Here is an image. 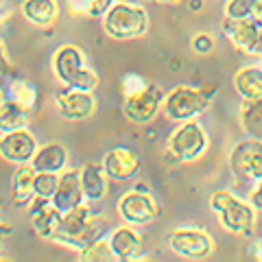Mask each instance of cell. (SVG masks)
<instances>
[{"mask_svg":"<svg viewBox=\"0 0 262 262\" xmlns=\"http://www.w3.org/2000/svg\"><path fill=\"white\" fill-rule=\"evenodd\" d=\"M208 107V96L194 88H175L164 101V112L173 120H192L196 114Z\"/></svg>","mask_w":262,"mask_h":262,"instance_id":"cell-5","label":"cell"},{"mask_svg":"<svg viewBox=\"0 0 262 262\" xmlns=\"http://www.w3.org/2000/svg\"><path fill=\"white\" fill-rule=\"evenodd\" d=\"M9 94H11V101L22 105L24 110H29L35 103V88L29 81H13L9 88Z\"/></svg>","mask_w":262,"mask_h":262,"instance_id":"cell-24","label":"cell"},{"mask_svg":"<svg viewBox=\"0 0 262 262\" xmlns=\"http://www.w3.org/2000/svg\"><path fill=\"white\" fill-rule=\"evenodd\" d=\"M206 146H208L206 131H203L199 122H192V120H184V125L175 129V134L170 136V142H168L170 153L177 160H184V162L196 160L206 151Z\"/></svg>","mask_w":262,"mask_h":262,"instance_id":"cell-4","label":"cell"},{"mask_svg":"<svg viewBox=\"0 0 262 262\" xmlns=\"http://www.w3.org/2000/svg\"><path fill=\"white\" fill-rule=\"evenodd\" d=\"M170 249L182 258L203 260L212 253V241L201 229H175L168 238Z\"/></svg>","mask_w":262,"mask_h":262,"instance_id":"cell-8","label":"cell"},{"mask_svg":"<svg viewBox=\"0 0 262 262\" xmlns=\"http://www.w3.org/2000/svg\"><path fill=\"white\" fill-rule=\"evenodd\" d=\"M251 203H253V208L262 210V179H260L258 188H256V190H253V194H251Z\"/></svg>","mask_w":262,"mask_h":262,"instance_id":"cell-29","label":"cell"},{"mask_svg":"<svg viewBox=\"0 0 262 262\" xmlns=\"http://www.w3.org/2000/svg\"><path fill=\"white\" fill-rule=\"evenodd\" d=\"M118 212L131 225H146L155 219L158 208H155L153 196L138 188V190H131L122 196L120 203H118Z\"/></svg>","mask_w":262,"mask_h":262,"instance_id":"cell-9","label":"cell"},{"mask_svg":"<svg viewBox=\"0 0 262 262\" xmlns=\"http://www.w3.org/2000/svg\"><path fill=\"white\" fill-rule=\"evenodd\" d=\"M249 251H251V256L256 258V260H262V238H256L251 243V247H249Z\"/></svg>","mask_w":262,"mask_h":262,"instance_id":"cell-30","label":"cell"},{"mask_svg":"<svg viewBox=\"0 0 262 262\" xmlns=\"http://www.w3.org/2000/svg\"><path fill=\"white\" fill-rule=\"evenodd\" d=\"M0 153L5 160L15 162V164H29L37 153L35 138H33L27 129H15L7 131L0 142Z\"/></svg>","mask_w":262,"mask_h":262,"instance_id":"cell-11","label":"cell"},{"mask_svg":"<svg viewBox=\"0 0 262 262\" xmlns=\"http://www.w3.org/2000/svg\"><path fill=\"white\" fill-rule=\"evenodd\" d=\"M192 48L196 53H201V55H208V53L214 51V42H212V37L208 35V33H201V35H194Z\"/></svg>","mask_w":262,"mask_h":262,"instance_id":"cell-28","label":"cell"},{"mask_svg":"<svg viewBox=\"0 0 262 262\" xmlns=\"http://www.w3.org/2000/svg\"><path fill=\"white\" fill-rule=\"evenodd\" d=\"M81 260H85V262H112V260H118V258H116V253H114L110 241L98 238L94 243H90L88 247H83Z\"/></svg>","mask_w":262,"mask_h":262,"instance_id":"cell-23","label":"cell"},{"mask_svg":"<svg viewBox=\"0 0 262 262\" xmlns=\"http://www.w3.org/2000/svg\"><path fill=\"white\" fill-rule=\"evenodd\" d=\"M253 5H256V0H227L225 13H227V18H234V20L251 18Z\"/></svg>","mask_w":262,"mask_h":262,"instance_id":"cell-26","label":"cell"},{"mask_svg":"<svg viewBox=\"0 0 262 262\" xmlns=\"http://www.w3.org/2000/svg\"><path fill=\"white\" fill-rule=\"evenodd\" d=\"M114 0H79V9L85 11L90 18H101L112 9Z\"/></svg>","mask_w":262,"mask_h":262,"instance_id":"cell-27","label":"cell"},{"mask_svg":"<svg viewBox=\"0 0 262 262\" xmlns=\"http://www.w3.org/2000/svg\"><path fill=\"white\" fill-rule=\"evenodd\" d=\"M162 94L158 92V88L138 83L136 88H131V92H127L125 101V112L134 122H149L160 110Z\"/></svg>","mask_w":262,"mask_h":262,"instance_id":"cell-7","label":"cell"},{"mask_svg":"<svg viewBox=\"0 0 262 262\" xmlns=\"http://www.w3.org/2000/svg\"><path fill=\"white\" fill-rule=\"evenodd\" d=\"M234 88L243 98H258L262 96V70L256 66L243 68L236 72L234 77Z\"/></svg>","mask_w":262,"mask_h":262,"instance_id":"cell-20","label":"cell"},{"mask_svg":"<svg viewBox=\"0 0 262 262\" xmlns=\"http://www.w3.org/2000/svg\"><path fill=\"white\" fill-rule=\"evenodd\" d=\"M229 168L234 175H241L245 179H262V140L238 142L234 151L229 153Z\"/></svg>","mask_w":262,"mask_h":262,"instance_id":"cell-6","label":"cell"},{"mask_svg":"<svg viewBox=\"0 0 262 262\" xmlns=\"http://www.w3.org/2000/svg\"><path fill=\"white\" fill-rule=\"evenodd\" d=\"M35 175L37 170L31 166H27V164H22V166L15 170L13 175V182H11V199L15 206H29V203L33 201V196L35 194Z\"/></svg>","mask_w":262,"mask_h":262,"instance_id":"cell-15","label":"cell"},{"mask_svg":"<svg viewBox=\"0 0 262 262\" xmlns=\"http://www.w3.org/2000/svg\"><path fill=\"white\" fill-rule=\"evenodd\" d=\"M0 122H3V131H15V129H24L29 122V116H27V110L18 105L15 101H9V103H3V116H0Z\"/></svg>","mask_w":262,"mask_h":262,"instance_id":"cell-22","label":"cell"},{"mask_svg":"<svg viewBox=\"0 0 262 262\" xmlns=\"http://www.w3.org/2000/svg\"><path fill=\"white\" fill-rule=\"evenodd\" d=\"M55 72L66 85L70 88H79V90H92L98 83V77L85 66L83 55L77 51L75 46H63L55 53Z\"/></svg>","mask_w":262,"mask_h":262,"instance_id":"cell-3","label":"cell"},{"mask_svg":"<svg viewBox=\"0 0 262 262\" xmlns=\"http://www.w3.org/2000/svg\"><path fill=\"white\" fill-rule=\"evenodd\" d=\"M110 243L112 249L116 253L118 260H134L142 247V238L136 229L131 227H118L110 234Z\"/></svg>","mask_w":262,"mask_h":262,"instance_id":"cell-16","label":"cell"},{"mask_svg":"<svg viewBox=\"0 0 262 262\" xmlns=\"http://www.w3.org/2000/svg\"><path fill=\"white\" fill-rule=\"evenodd\" d=\"M241 125L249 138L262 140V96L245 98V105L241 110Z\"/></svg>","mask_w":262,"mask_h":262,"instance_id":"cell-18","label":"cell"},{"mask_svg":"<svg viewBox=\"0 0 262 262\" xmlns=\"http://www.w3.org/2000/svg\"><path fill=\"white\" fill-rule=\"evenodd\" d=\"M57 110L66 120H85L94 112V96L90 90L66 85V90L57 94Z\"/></svg>","mask_w":262,"mask_h":262,"instance_id":"cell-10","label":"cell"},{"mask_svg":"<svg viewBox=\"0 0 262 262\" xmlns=\"http://www.w3.org/2000/svg\"><path fill=\"white\" fill-rule=\"evenodd\" d=\"M83 196L85 192H83V184H81V173L79 170H66L59 177V186H57V192L51 201L59 212H68L81 206Z\"/></svg>","mask_w":262,"mask_h":262,"instance_id":"cell-13","label":"cell"},{"mask_svg":"<svg viewBox=\"0 0 262 262\" xmlns=\"http://www.w3.org/2000/svg\"><path fill=\"white\" fill-rule=\"evenodd\" d=\"M225 35L232 39L236 46L245 48L249 53H262V27L253 18L245 20H225Z\"/></svg>","mask_w":262,"mask_h":262,"instance_id":"cell-12","label":"cell"},{"mask_svg":"<svg viewBox=\"0 0 262 262\" xmlns=\"http://www.w3.org/2000/svg\"><path fill=\"white\" fill-rule=\"evenodd\" d=\"M27 20L37 24V27H46L51 24L57 15V5L55 0H24V7H22Z\"/></svg>","mask_w":262,"mask_h":262,"instance_id":"cell-21","label":"cell"},{"mask_svg":"<svg viewBox=\"0 0 262 262\" xmlns=\"http://www.w3.org/2000/svg\"><path fill=\"white\" fill-rule=\"evenodd\" d=\"M158 3H175V0H158Z\"/></svg>","mask_w":262,"mask_h":262,"instance_id":"cell-32","label":"cell"},{"mask_svg":"<svg viewBox=\"0 0 262 262\" xmlns=\"http://www.w3.org/2000/svg\"><path fill=\"white\" fill-rule=\"evenodd\" d=\"M103 168L105 173L114 179H131L138 170H140V162H138V155L131 151V149H125V146H118V149L110 151L105 155V162H103Z\"/></svg>","mask_w":262,"mask_h":262,"instance_id":"cell-14","label":"cell"},{"mask_svg":"<svg viewBox=\"0 0 262 262\" xmlns=\"http://www.w3.org/2000/svg\"><path fill=\"white\" fill-rule=\"evenodd\" d=\"M149 29V15L140 5L116 3L105 13V31L116 39L138 37Z\"/></svg>","mask_w":262,"mask_h":262,"instance_id":"cell-2","label":"cell"},{"mask_svg":"<svg viewBox=\"0 0 262 262\" xmlns=\"http://www.w3.org/2000/svg\"><path fill=\"white\" fill-rule=\"evenodd\" d=\"M251 18L262 27V0H256V5H253V11H251Z\"/></svg>","mask_w":262,"mask_h":262,"instance_id":"cell-31","label":"cell"},{"mask_svg":"<svg viewBox=\"0 0 262 262\" xmlns=\"http://www.w3.org/2000/svg\"><path fill=\"white\" fill-rule=\"evenodd\" d=\"M66 160H68V155H66V149L61 144H46L44 149L35 153L31 164L37 173H59L66 166Z\"/></svg>","mask_w":262,"mask_h":262,"instance_id":"cell-17","label":"cell"},{"mask_svg":"<svg viewBox=\"0 0 262 262\" xmlns=\"http://www.w3.org/2000/svg\"><path fill=\"white\" fill-rule=\"evenodd\" d=\"M59 186V177L57 173H37L35 175V194L42 199H53Z\"/></svg>","mask_w":262,"mask_h":262,"instance_id":"cell-25","label":"cell"},{"mask_svg":"<svg viewBox=\"0 0 262 262\" xmlns=\"http://www.w3.org/2000/svg\"><path fill=\"white\" fill-rule=\"evenodd\" d=\"M212 210L219 214L221 223L227 232L232 234H245L249 236L253 229V221H256V214H253V203H243L241 199H236L232 192L227 190H219L212 194L210 199Z\"/></svg>","mask_w":262,"mask_h":262,"instance_id":"cell-1","label":"cell"},{"mask_svg":"<svg viewBox=\"0 0 262 262\" xmlns=\"http://www.w3.org/2000/svg\"><path fill=\"white\" fill-rule=\"evenodd\" d=\"M105 175H107L105 168L96 166V164H92V162L81 168V184H83L85 199H90V201L103 199L105 188H107V184H105Z\"/></svg>","mask_w":262,"mask_h":262,"instance_id":"cell-19","label":"cell"}]
</instances>
